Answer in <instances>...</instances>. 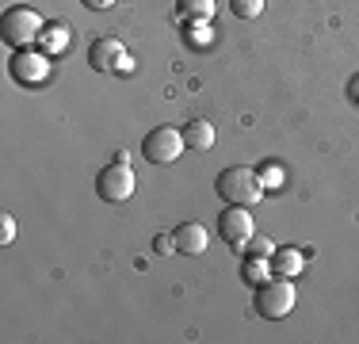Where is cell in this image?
Listing matches in <instances>:
<instances>
[{
  "instance_id": "obj_1",
  "label": "cell",
  "mask_w": 359,
  "mask_h": 344,
  "mask_svg": "<svg viewBox=\"0 0 359 344\" xmlns=\"http://www.w3.org/2000/svg\"><path fill=\"white\" fill-rule=\"evenodd\" d=\"M215 187H218L222 199L233 203V206H252V203H260V195H264L260 176H256L252 168H245V165H229V168H222V172H218V180H215Z\"/></svg>"
},
{
  "instance_id": "obj_2",
  "label": "cell",
  "mask_w": 359,
  "mask_h": 344,
  "mask_svg": "<svg viewBox=\"0 0 359 344\" xmlns=\"http://www.w3.org/2000/svg\"><path fill=\"white\" fill-rule=\"evenodd\" d=\"M42 15L35 12V8H23V4H15V8H8L4 12V20H0V39L8 42V46H15V50H27L35 39H42Z\"/></svg>"
},
{
  "instance_id": "obj_3",
  "label": "cell",
  "mask_w": 359,
  "mask_h": 344,
  "mask_svg": "<svg viewBox=\"0 0 359 344\" xmlns=\"http://www.w3.org/2000/svg\"><path fill=\"white\" fill-rule=\"evenodd\" d=\"M294 310V283L290 279H268L256 291V314L268 317V322H279Z\"/></svg>"
},
{
  "instance_id": "obj_4",
  "label": "cell",
  "mask_w": 359,
  "mask_h": 344,
  "mask_svg": "<svg viewBox=\"0 0 359 344\" xmlns=\"http://www.w3.org/2000/svg\"><path fill=\"white\" fill-rule=\"evenodd\" d=\"M184 131H176V126H157V131H149L142 138V157L153 161V165H172V161L184 153Z\"/></svg>"
},
{
  "instance_id": "obj_5",
  "label": "cell",
  "mask_w": 359,
  "mask_h": 344,
  "mask_svg": "<svg viewBox=\"0 0 359 344\" xmlns=\"http://www.w3.org/2000/svg\"><path fill=\"white\" fill-rule=\"evenodd\" d=\"M96 195L104 203H126L134 195V172L123 161H111L107 168H100L96 176Z\"/></svg>"
},
{
  "instance_id": "obj_6",
  "label": "cell",
  "mask_w": 359,
  "mask_h": 344,
  "mask_svg": "<svg viewBox=\"0 0 359 344\" xmlns=\"http://www.w3.org/2000/svg\"><path fill=\"white\" fill-rule=\"evenodd\" d=\"M218 234H222L226 245H233V249L249 245V237H252V214H249V206H233V203H229L226 211L218 214Z\"/></svg>"
},
{
  "instance_id": "obj_7",
  "label": "cell",
  "mask_w": 359,
  "mask_h": 344,
  "mask_svg": "<svg viewBox=\"0 0 359 344\" xmlns=\"http://www.w3.org/2000/svg\"><path fill=\"white\" fill-rule=\"evenodd\" d=\"M88 65L96 69V73H115V69L123 73V65H126V46H123L118 39H111V34H107V39H96V42L88 46Z\"/></svg>"
},
{
  "instance_id": "obj_8",
  "label": "cell",
  "mask_w": 359,
  "mask_h": 344,
  "mask_svg": "<svg viewBox=\"0 0 359 344\" xmlns=\"http://www.w3.org/2000/svg\"><path fill=\"white\" fill-rule=\"evenodd\" d=\"M172 241H176V253L203 256L207 245H210V234H207V226H199V222H180V226L172 230Z\"/></svg>"
},
{
  "instance_id": "obj_9",
  "label": "cell",
  "mask_w": 359,
  "mask_h": 344,
  "mask_svg": "<svg viewBox=\"0 0 359 344\" xmlns=\"http://www.w3.org/2000/svg\"><path fill=\"white\" fill-rule=\"evenodd\" d=\"M46 58L50 54H31V50H20V54H15V62H12V77L20 84H39L42 77H46V69H50Z\"/></svg>"
},
{
  "instance_id": "obj_10",
  "label": "cell",
  "mask_w": 359,
  "mask_h": 344,
  "mask_svg": "<svg viewBox=\"0 0 359 344\" xmlns=\"http://www.w3.org/2000/svg\"><path fill=\"white\" fill-rule=\"evenodd\" d=\"M302 253L298 249H276L271 253V275H279V279H294L298 272H302Z\"/></svg>"
},
{
  "instance_id": "obj_11",
  "label": "cell",
  "mask_w": 359,
  "mask_h": 344,
  "mask_svg": "<svg viewBox=\"0 0 359 344\" xmlns=\"http://www.w3.org/2000/svg\"><path fill=\"white\" fill-rule=\"evenodd\" d=\"M184 142H187V150L207 153L210 145H215V126H210L207 119H195V123H187V126H184Z\"/></svg>"
},
{
  "instance_id": "obj_12",
  "label": "cell",
  "mask_w": 359,
  "mask_h": 344,
  "mask_svg": "<svg viewBox=\"0 0 359 344\" xmlns=\"http://www.w3.org/2000/svg\"><path fill=\"white\" fill-rule=\"evenodd\" d=\"M268 275H271V260H268V256H249V260H245V279H249L252 287L268 283Z\"/></svg>"
},
{
  "instance_id": "obj_13",
  "label": "cell",
  "mask_w": 359,
  "mask_h": 344,
  "mask_svg": "<svg viewBox=\"0 0 359 344\" xmlns=\"http://www.w3.org/2000/svg\"><path fill=\"white\" fill-rule=\"evenodd\" d=\"M65 42H69V27H65V23H57V27H46V31H42V50H46V54H62Z\"/></svg>"
},
{
  "instance_id": "obj_14",
  "label": "cell",
  "mask_w": 359,
  "mask_h": 344,
  "mask_svg": "<svg viewBox=\"0 0 359 344\" xmlns=\"http://www.w3.org/2000/svg\"><path fill=\"white\" fill-rule=\"evenodd\" d=\"M180 12L195 15V20H210L215 15V0H180Z\"/></svg>"
},
{
  "instance_id": "obj_15",
  "label": "cell",
  "mask_w": 359,
  "mask_h": 344,
  "mask_svg": "<svg viewBox=\"0 0 359 344\" xmlns=\"http://www.w3.org/2000/svg\"><path fill=\"white\" fill-rule=\"evenodd\" d=\"M229 8H233L237 20H256L264 12V0H229Z\"/></svg>"
},
{
  "instance_id": "obj_16",
  "label": "cell",
  "mask_w": 359,
  "mask_h": 344,
  "mask_svg": "<svg viewBox=\"0 0 359 344\" xmlns=\"http://www.w3.org/2000/svg\"><path fill=\"white\" fill-rule=\"evenodd\" d=\"M249 256H268L271 260V253H276V245H271V237H249Z\"/></svg>"
},
{
  "instance_id": "obj_17",
  "label": "cell",
  "mask_w": 359,
  "mask_h": 344,
  "mask_svg": "<svg viewBox=\"0 0 359 344\" xmlns=\"http://www.w3.org/2000/svg\"><path fill=\"white\" fill-rule=\"evenodd\" d=\"M12 237H15V218L0 214V245H12Z\"/></svg>"
},
{
  "instance_id": "obj_18",
  "label": "cell",
  "mask_w": 359,
  "mask_h": 344,
  "mask_svg": "<svg viewBox=\"0 0 359 344\" xmlns=\"http://www.w3.org/2000/svg\"><path fill=\"white\" fill-rule=\"evenodd\" d=\"M153 245H157L161 256H168V253L176 249V241H172V234H157V241H153Z\"/></svg>"
},
{
  "instance_id": "obj_19",
  "label": "cell",
  "mask_w": 359,
  "mask_h": 344,
  "mask_svg": "<svg viewBox=\"0 0 359 344\" xmlns=\"http://www.w3.org/2000/svg\"><path fill=\"white\" fill-rule=\"evenodd\" d=\"M84 8H92V12H104V8H115V0H84Z\"/></svg>"
},
{
  "instance_id": "obj_20",
  "label": "cell",
  "mask_w": 359,
  "mask_h": 344,
  "mask_svg": "<svg viewBox=\"0 0 359 344\" xmlns=\"http://www.w3.org/2000/svg\"><path fill=\"white\" fill-rule=\"evenodd\" d=\"M256 176H260L264 184H268V180H279V168H264V172H256Z\"/></svg>"
}]
</instances>
